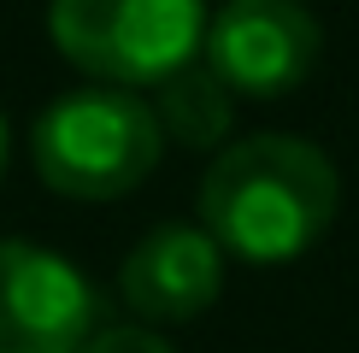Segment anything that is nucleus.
I'll return each instance as SVG.
<instances>
[{
	"label": "nucleus",
	"instance_id": "obj_1",
	"mask_svg": "<svg viewBox=\"0 0 359 353\" xmlns=\"http://www.w3.org/2000/svg\"><path fill=\"white\" fill-rule=\"evenodd\" d=\"M341 171L306 136H248L230 141L201 176V230L218 254L248 265H289L336 224Z\"/></svg>",
	"mask_w": 359,
	"mask_h": 353
},
{
	"label": "nucleus",
	"instance_id": "obj_2",
	"mask_svg": "<svg viewBox=\"0 0 359 353\" xmlns=\"http://www.w3.org/2000/svg\"><path fill=\"white\" fill-rule=\"evenodd\" d=\"M165 130L130 88H77L59 95L29 130L36 176L65 200H118L142 188L159 165Z\"/></svg>",
	"mask_w": 359,
	"mask_h": 353
},
{
	"label": "nucleus",
	"instance_id": "obj_3",
	"mask_svg": "<svg viewBox=\"0 0 359 353\" xmlns=\"http://www.w3.org/2000/svg\"><path fill=\"white\" fill-rule=\"evenodd\" d=\"M206 0H53V48L107 88H159L201 59Z\"/></svg>",
	"mask_w": 359,
	"mask_h": 353
},
{
	"label": "nucleus",
	"instance_id": "obj_4",
	"mask_svg": "<svg viewBox=\"0 0 359 353\" xmlns=\"http://www.w3.org/2000/svg\"><path fill=\"white\" fill-rule=\"evenodd\" d=\"M318 18L301 0H224L206 18L201 65L248 100L294 95L318 65Z\"/></svg>",
	"mask_w": 359,
	"mask_h": 353
},
{
	"label": "nucleus",
	"instance_id": "obj_5",
	"mask_svg": "<svg viewBox=\"0 0 359 353\" xmlns=\"http://www.w3.org/2000/svg\"><path fill=\"white\" fill-rule=\"evenodd\" d=\"M100 330V294L71 259L36 242H0V353H83Z\"/></svg>",
	"mask_w": 359,
	"mask_h": 353
},
{
	"label": "nucleus",
	"instance_id": "obj_6",
	"mask_svg": "<svg viewBox=\"0 0 359 353\" xmlns=\"http://www.w3.org/2000/svg\"><path fill=\"white\" fill-rule=\"evenodd\" d=\"M118 294L142 324H189L224 294V254L201 224H159L124 254Z\"/></svg>",
	"mask_w": 359,
	"mask_h": 353
},
{
	"label": "nucleus",
	"instance_id": "obj_7",
	"mask_svg": "<svg viewBox=\"0 0 359 353\" xmlns=\"http://www.w3.org/2000/svg\"><path fill=\"white\" fill-rule=\"evenodd\" d=\"M154 118H159V130L177 136L183 147H218L230 136V124H236V95L194 59V65H183L177 77L159 83Z\"/></svg>",
	"mask_w": 359,
	"mask_h": 353
},
{
	"label": "nucleus",
	"instance_id": "obj_8",
	"mask_svg": "<svg viewBox=\"0 0 359 353\" xmlns=\"http://www.w3.org/2000/svg\"><path fill=\"white\" fill-rule=\"evenodd\" d=\"M83 353H177V347L147 324H100L83 342Z\"/></svg>",
	"mask_w": 359,
	"mask_h": 353
},
{
	"label": "nucleus",
	"instance_id": "obj_9",
	"mask_svg": "<svg viewBox=\"0 0 359 353\" xmlns=\"http://www.w3.org/2000/svg\"><path fill=\"white\" fill-rule=\"evenodd\" d=\"M0 171H6V118H0Z\"/></svg>",
	"mask_w": 359,
	"mask_h": 353
}]
</instances>
